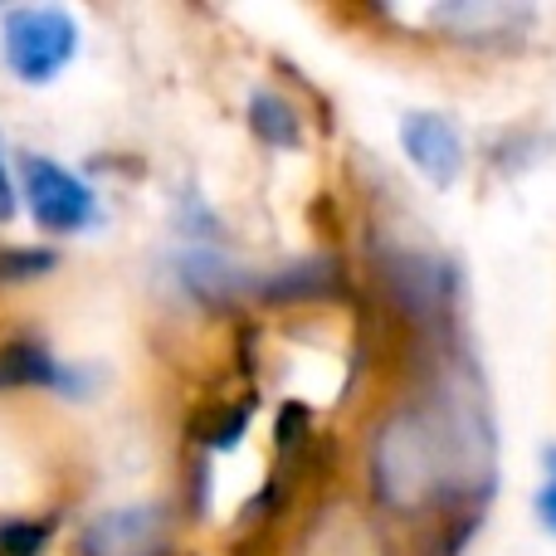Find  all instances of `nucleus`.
<instances>
[{
	"label": "nucleus",
	"instance_id": "obj_6",
	"mask_svg": "<svg viewBox=\"0 0 556 556\" xmlns=\"http://www.w3.org/2000/svg\"><path fill=\"white\" fill-rule=\"evenodd\" d=\"M78 376L54 362V352L39 342L0 346V391H68Z\"/></svg>",
	"mask_w": 556,
	"mask_h": 556
},
{
	"label": "nucleus",
	"instance_id": "obj_1",
	"mask_svg": "<svg viewBox=\"0 0 556 556\" xmlns=\"http://www.w3.org/2000/svg\"><path fill=\"white\" fill-rule=\"evenodd\" d=\"M0 54L20 84H54L78 54V25L59 5H20L0 20Z\"/></svg>",
	"mask_w": 556,
	"mask_h": 556
},
{
	"label": "nucleus",
	"instance_id": "obj_3",
	"mask_svg": "<svg viewBox=\"0 0 556 556\" xmlns=\"http://www.w3.org/2000/svg\"><path fill=\"white\" fill-rule=\"evenodd\" d=\"M25 201L29 215L45 235H78L98 220V195L88 181H78L74 172H64L49 156H25Z\"/></svg>",
	"mask_w": 556,
	"mask_h": 556
},
{
	"label": "nucleus",
	"instance_id": "obj_5",
	"mask_svg": "<svg viewBox=\"0 0 556 556\" xmlns=\"http://www.w3.org/2000/svg\"><path fill=\"white\" fill-rule=\"evenodd\" d=\"M401 137H405V152H410V162L420 166L430 181H454L459 176V166H464V147H459V132H454L444 117H434V113H415V117H405V127H401Z\"/></svg>",
	"mask_w": 556,
	"mask_h": 556
},
{
	"label": "nucleus",
	"instance_id": "obj_10",
	"mask_svg": "<svg viewBox=\"0 0 556 556\" xmlns=\"http://www.w3.org/2000/svg\"><path fill=\"white\" fill-rule=\"evenodd\" d=\"M45 269H54V254L49 250H5L0 254V283H25V278H39Z\"/></svg>",
	"mask_w": 556,
	"mask_h": 556
},
{
	"label": "nucleus",
	"instance_id": "obj_7",
	"mask_svg": "<svg viewBox=\"0 0 556 556\" xmlns=\"http://www.w3.org/2000/svg\"><path fill=\"white\" fill-rule=\"evenodd\" d=\"M254 132L264 137V142H274V147H293L298 142V123H293V108L283 103V98H274V93H260L254 98Z\"/></svg>",
	"mask_w": 556,
	"mask_h": 556
},
{
	"label": "nucleus",
	"instance_id": "obj_8",
	"mask_svg": "<svg viewBox=\"0 0 556 556\" xmlns=\"http://www.w3.org/2000/svg\"><path fill=\"white\" fill-rule=\"evenodd\" d=\"M440 20L444 25H473V35H498V29H513L518 25V10H508V5H459V10H440Z\"/></svg>",
	"mask_w": 556,
	"mask_h": 556
},
{
	"label": "nucleus",
	"instance_id": "obj_2",
	"mask_svg": "<svg viewBox=\"0 0 556 556\" xmlns=\"http://www.w3.org/2000/svg\"><path fill=\"white\" fill-rule=\"evenodd\" d=\"M434 430V420H401L381 440V489L395 503H420L450 479V450Z\"/></svg>",
	"mask_w": 556,
	"mask_h": 556
},
{
	"label": "nucleus",
	"instance_id": "obj_11",
	"mask_svg": "<svg viewBox=\"0 0 556 556\" xmlns=\"http://www.w3.org/2000/svg\"><path fill=\"white\" fill-rule=\"evenodd\" d=\"M15 215V186H10V172H5V152H0V225Z\"/></svg>",
	"mask_w": 556,
	"mask_h": 556
},
{
	"label": "nucleus",
	"instance_id": "obj_12",
	"mask_svg": "<svg viewBox=\"0 0 556 556\" xmlns=\"http://www.w3.org/2000/svg\"><path fill=\"white\" fill-rule=\"evenodd\" d=\"M552 464H556V454H552ZM556 473V469H552ZM542 518H547V528L556 532V479L547 483V493H542Z\"/></svg>",
	"mask_w": 556,
	"mask_h": 556
},
{
	"label": "nucleus",
	"instance_id": "obj_9",
	"mask_svg": "<svg viewBox=\"0 0 556 556\" xmlns=\"http://www.w3.org/2000/svg\"><path fill=\"white\" fill-rule=\"evenodd\" d=\"M49 542V522H5L0 528V556H39Z\"/></svg>",
	"mask_w": 556,
	"mask_h": 556
},
{
	"label": "nucleus",
	"instance_id": "obj_4",
	"mask_svg": "<svg viewBox=\"0 0 556 556\" xmlns=\"http://www.w3.org/2000/svg\"><path fill=\"white\" fill-rule=\"evenodd\" d=\"M84 556H166V522L152 508L108 513L84 532Z\"/></svg>",
	"mask_w": 556,
	"mask_h": 556
}]
</instances>
